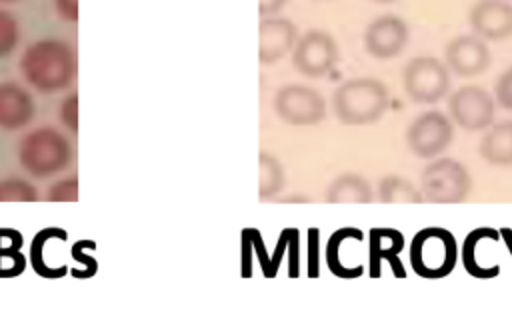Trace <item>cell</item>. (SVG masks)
I'll return each instance as SVG.
<instances>
[{"label": "cell", "mask_w": 512, "mask_h": 322, "mask_svg": "<svg viewBox=\"0 0 512 322\" xmlns=\"http://www.w3.org/2000/svg\"><path fill=\"white\" fill-rule=\"evenodd\" d=\"M20 72L32 88L52 94L72 84L78 74V58L68 42L40 38L22 52Z\"/></svg>", "instance_id": "6da1fadb"}, {"label": "cell", "mask_w": 512, "mask_h": 322, "mask_svg": "<svg viewBox=\"0 0 512 322\" xmlns=\"http://www.w3.org/2000/svg\"><path fill=\"white\" fill-rule=\"evenodd\" d=\"M388 106V88L378 78H350L332 92V110L342 124L376 122Z\"/></svg>", "instance_id": "7a4b0ae2"}, {"label": "cell", "mask_w": 512, "mask_h": 322, "mask_svg": "<svg viewBox=\"0 0 512 322\" xmlns=\"http://www.w3.org/2000/svg\"><path fill=\"white\" fill-rule=\"evenodd\" d=\"M72 160L68 138L52 128H34L18 142V162L34 178H48L62 172Z\"/></svg>", "instance_id": "3957f363"}, {"label": "cell", "mask_w": 512, "mask_h": 322, "mask_svg": "<svg viewBox=\"0 0 512 322\" xmlns=\"http://www.w3.org/2000/svg\"><path fill=\"white\" fill-rule=\"evenodd\" d=\"M458 260V246L452 232L440 226L422 228L410 244L412 270L426 280L448 276Z\"/></svg>", "instance_id": "277c9868"}, {"label": "cell", "mask_w": 512, "mask_h": 322, "mask_svg": "<svg viewBox=\"0 0 512 322\" xmlns=\"http://www.w3.org/2000/svg\"><path fill=\"white\" fill-rule=\"evenodd\" d=\"M470 188V172L454 158H438L420 174V190L426 202L458 204L468 198Z\"/></svg>", "instance_id": "5b68a950"}, {"label": "cell", "mask_w": 512, "mask_h": 322, "mask_svg": "<svg viewBox=\"0 0 512 322\" xmlns=\"http://www.w3.org/2000/svg\"><path fill=\"white\" fill-rule=\"evenodd\" d=\"M404 90L416 104H434L448 94V66L434 56H416L406 62L402 72Z\"/></svg>", "instance_id": "8992f818"}, {"label": "cell", "mask_w": 512, "mask_h": 322, "mask_svg": "<svg viewBox=\"0 0 512 322\" xmlns=\"http://www.w3.org/2000/svg\"><path fill=\"white\" fill-rule=\"evenodd\" d=\"M274 112L292 126H312L324 120L326 100L304 84H286L274 94Z\"/></svg>", "instance_id": "52a82bcc"}, {"label": "cell", "mask_w": 512, "mask_h": 322, "mask_svg": "<svg viewBox=\"0 0 512 322\" xmlns=\"http://www.w3.org/2000/svg\"><path fill=\"white\" fill-rule=\"evenodd\" d=\"M338 62V44L326 30L312 28L304 32L292 48L294 68L308 76L320 78L326 76Z\"/></svg>", "instance_id": "ba28073f"}, {"label": "cell", "mask_w": 512, "mask_h": 322, "mask_svg": "<svg viewBox=\"0 0 512 322\" xmlns=\"http://www.w3.org/2000/svg\"><path fill=\"white\" fill-rule=\"evenodd\" d=\"M450 118L466 132L486 130L494 122L496 100L480 86L468 84L454 90L448 98Z\"/></svg>", "instance_id": "9c48e42d"}, {"label": "cell", "mask_w": 512, "mask_h": 322, "mask_svg": "<svg viewBox=\"0 0 512 322\" xmlns=\"http://www.w3.org/2000/svg\"><path fill=\"white\" fill-rule=\"evenodd\" d=\"M452 136V120L440 110H428L410 122L406 130V144L418 158H434L448 148Z\"/></svg>", "instance_id": "30bf717a"}, {"label": "cell", "mask_w": 512, "mask_h": 322, "mask_svg": "<svg viewBox=\"0 0 512 322\" xmlns=\"http://www.w3.org/2000/svg\"><path fill=\"white\" fill-rule=\"evenodd\" d=\"M444 64L454 74L470 78L490 66V50L484 38L476 34H460L444 46Z\"/></svg>", "instance_id": "8fae6325"}, {"label": "cell", "mask_w": 512, "mask_h": 322, "mask_svg": "<svg viewBox=\"0 0 512 322\" xmlns=\"http://www.w3.org/2000/svg\"><path fill=\"white\" fill-rule=\"evenodd\" d=\"M362 42L370 56L394 58L404 50L408 42V26L394 14L378 16L366 26Z\"/></svg>", "instance_id": "7c38bea8"}, {"label": "cell", "mask_w": 512, "mask_h": 322, "mask_svg": "<svg viewBox=\"0 0 512 322\" xmlns=\"http://www.w3.org/2000/svg\"><path fill=\"white\" fill-rule=\"evenodd\" d=\"M298 40L296 24L290 18L266 16L258 24V60L274 64L292 52Z\"/></svg>", "instance_id": "4fadbf2b"}, {"label": "cell", "mask_w": 512, "mask_h": 322, "mask_svg": "<svg viewBox=\"0 0 512 322\" xmlns=\"http://www.w3.org/2000/svg\"><path fill=\"white\" fill-rule=\"evenodd\" d=\"M468 24L472 34L484 40H504L512 36V4L504 0H478L470 8Z\"/></svg>", "instance_id": "5bb4252c"}, {"label": "cell", "mask_w": 512, "mask_h": 322, "mask_svg": "<svg viewBox=\"0 0 512 322\" xmlns=\"http://www.w3.org/2000/svg\"><path fill=\"white\" fill-rule=\"evenodd\" d=\"M36 104L32 94L18 82H0V130L16 132L32 122Z\"/></svg>", "instance_id": "9a60e30c"}, {"label": "cell", "mask_w": 512, "mask_h": 322, "mask_svg": "<svg viewBox=\"0 0 512 322\" xmlns=\"http://www.w3.org/2000/svg\"><path fill=\"white\" fill-rule=\"evenodd\" d=\"M478 154L490 166H512V120L492 124L480 140Z\"/></svg>", "instance_id": "2e32d148"}, {"label": "cell", "mask_w": 512, "mask_h": 322, "mask_svg": "<svg viewBox=\"0 0 512 322\" xmlns=\"http://www.w3.org/2000/svg\"><path fill=\"white\" fill-rule=\"evenodd\" d=\"M374 200V192L370 182L354 172L340 174L334 178L326 190L328 204H370Z\"/></svg>", "instance_id": "e0dca14e"}, {"label": "cell", "mask_w": 512, "mask_h": 322, "mask_svg": "<svg viewBox=\"0 0 512 322\" xmlns=\"http://www.w3.org/2000/svg\"><path fill=\"white\" fill-rule=\"evenodd\" d=\"M404 248L402 232L394 228H372L368 234V258H370V276H380V264L386 260L398 258Z\"/></svg>", "instance_id": "ac0fdd59"}, {"label": "cell", "mask_w": 512, "mask_h": 322, "mask_svg": "<svg viewBox=\"0 0 512 322\" xmlns=\"http://www.w3.org/2000/svg\"><path fill=\"white\" fill-rule=\"evenodd\" d=\"M24 238L14 228H0V278H14L24 272Z\"/></svg>", "instance_id": "d6986e66"}, {"label": "cell", "mask_w": 512, "mask_h": 322, "mask_svg": "<svg viewBox=\"0 0 512 322\" xmlns=\"http://www.w3.org/2000/svg\"><path fill=\"white\" fill-rule=\"evenodd\" d=\"M64 236L66 230L64 228H58V226H48V228H42L34 238H32V244H30V264L34 268V272L42 278H62L70 272V268L64 264V266H50L44 258V248L48 246V242L56 236Z\"/></svg>", "instance_id": "ffe728a7"}, {"label": "cell", "mask_w": 512, "mask_h": 322, "mask_svg": "<svg viewBox=\"0 0 512 322\" xmlns=\"http://www.w3.org/2000/svg\"><path fill=\"white\" fill-rule=\"evenodd\" d=\"M378 202L382 204H422V190L416 188L410 180L388 174L378 182Z\"/></svg>", "instance_id": "44dd1931"}, {"label": "cell", "mask_w": 512, "mask_h": 322, "mask_svg": "<svg viewBox=\"0 0 512 322\" xmlns=\"http://www.w3.org/2000/svg\"><path fill=\"white\" fill-rule=\"evenodd\" d=\"M360 232L358 228H352V226H346V228H340L336 230L330 238H328V244H326V264L330 268V272L338 278H358L364 274V266H346L340 258V248L344 246V242L352 236Z\"/></svg>", "instance_id": "7402d4cb"}, {"label": "cell", "mask_w": 512, "mask_h": 322, "mask_svg": "<svg viewBox=\"0 0 512 322\" xmlns=\"http://www.w3.org/2000/svg\"><path fill=\"white\" fill-rule=\"evenodd\" d=\"M258 170H260V180H258V198L270 200L284 188V168L268 152L258 154Z\"/></svg>", "instance_id": "603a6c76"}, {"label": "cell", "mask_w": 512, "mask_h": 322, "mask_svg": "<svg viewBox=\"0 0 512 322\" xmlns=\"http://www.w3.org/2000/svg\"><path fill=\"white\" fill-rule=\"evenodd\" d=\"M486 226H480L476 230H472L466 240H464V246H462V262H464V268L470 276L474 278H482V280H488V278H494L500 274V270H488L480 264V258H478V248H480V242H482V236L486 234Z\"/></svg>", "instance_id": "cb8c5ba5"}, {"label": "cell", "mask_w": 512, "mask_h": 322, "mask_svg": "<svg viewBox=\"0 0 512 322\" xmlns=\"http://www.w3.org/2000/svg\"><path fill=\"white\" fill-rule=\"evenodd\" d=\"M38 188L18 176L0 180V202H36Z\"/></svg>", "instance_id": "d4e9b609"}, {"label": "cell", "mask_w": 512, "mask_h": 322, "mask_svg": "<svg viewBox=\"0 0 512 322\" xmlns=\"http://www.w3.org/2000/svg\"><path fill=\"white\" fill-rule=\"evenodd\" d=\"M20 42V24L16 16L0 8V58H6L14 52Z\"/></svg>", "instance_id": "484cf974"}, {"label": "cell", "mask_w": 512, "mask_h": 322, "mask_svg": "<svg viewBox=\"0 0 512 322\" xmlns=\"http://www.w3.org/2000/svg\"><path fill=\"white\" fill-rule=\"evenodd\" d=\"M88 248H96V242L94 240H78L74 246H72V258L82 264V268H72L70 274L78 280H84V278H92L98 270V262L96 258L88 256L86 250Z\"/></svg>", "instance_id": "4316f807"}, {"label": "cell", "mask_w": 512, "mask_h": 322, "mask_svg": "<svg viewBox=\"0 0 512 322\" xmlns=\"http://www.w3.org/2000/svg\"><path fill=\"white\" fill-rule=\"evenodd\" d=\"M48 202H76L78 200V176H66L62 180H56L48 192H46Z\"/></svg>", "instance_id": "83f0119b"}, {"label": "cell", "mask_w": 512, "mask_h": 322, "mask_svg": "<svg viewBox=\"0 0 512 322\" xmlns=\"http://www.w3.org/2000/svg\"><path fill=\"white\" fill-rule=\"evenodd\" d=\"M58 114H60V122L72 134H78V92H72V94L62 98Z\"/></svg>", "instance_id": "f1b7e54d"}, {"label": "cell", "mask_w": 512, "mask_h": 322, "mask_svg": "<svg viewBox=\"0 0 512 322\" xmlns=\"http://www.w3.org/2000/svg\"><path fill=\"white\" fill-rule=\"evenodd\" d=\"M494 94H496V102H498L502 108L512 110V66L506 68V70L498 76Z\"/></svg>", "instance_id": "f546056e"}, {"label": "cell", "mask_w": 512, "mask_h": 322, "mask_svg": "<svg viewBox=\"0 0 512 322\" xmlns=\"http://www.w3.org/2000/svg\"><path fill=\"white\" fill-rule=\"evenodd\" d=\"M286 248L290 250V264H288V276L296 278L298 276V230L286 228Z\"/></svg>", "instance_id": "4dcf8cb0"}, {"label": "cell", "mask_w": 512, "mask_h": 322, "mask_svg": "<svg viewBox=\"0 0 512 322\" xmlns=\"http://www.w3.org/2000/svg\"><path fill=\"white\" fill-rule=\"evenodd\" d=\"M308 276H318V230H308Z\"/></svg>", "instance_id": "1f68e13d"}, {"label": "cell", "mask_w": 512, "mask_h": 322, "mask_svg": "<svg viewBox=\"0 0 512 322\" xmlns=\"http://www.w3.org/2000/svg\"><path fill=\"white\" fill-rule=\"evenodd\" d=\"M54 10L64 22H78V0H54Z\"/></svg>", "instance_id": "d6a6232c"}, {"label": "cell", "mask_w": 512, "mask_h": 322, "mask_svg": "<svg viewBox=\"0 0 512 322\" xmlns=\"http://www.w3.org/2000/svg\"><path fill=\"white\" fill-rule=\"evenodd\" d=\"M252 240L248 234V228L242 230V276L250 278L252 276Z\"/></svg>", "instance_id": "836d02e7"}, {"label": "cell", "mask_w": 512, "mask_h": 322, "mask_svg": "<svg viewBox=\"0 0 512 322\" xmlns=\"http://www.w3.org/2000/svg\"><path fill=\"white\" fill-rule=\"evenodd\" d=\"M288 0H258V14L260 18H266V16H276L284 4Z\"/></svg>", "instance_id": "e575fe53"}, {"label": "cell", "mask_w": 512, "mask_h": 322, "mask_svg": "<svg viewBox=\"0 0 512 322\" xmlns=\"http://www.w3.org/2000/svg\"><path fill=\"white\" fill-rule=\"evenodd\" d=\"M500 236L504 238V242H506V246H508V250H510V254H512V230H510V228H502V230H500Z\"/></svg>", "instance_id": "d590c367"}, {"label": "cell", "mask_w": 512, "mask_h": 322, "mask_svg": "<svg viewBox=\"0 0 512 322\" xmlns=\"http://www.w3.org/2000/svg\"><path fill=\"white\" fill-rule=\"evenodd\" d=\"M374 2H380V4H388V2H394V0H374Z\"/></svg>", "instance_id": "8d00e7d4"}, {"label": "cell", "mask_w": 512, "mask_h": 322, "mask_svg": "<svg viewBox=\"0 0 512 322\" xmlns=\"http://www.w3.org/2000/svg\"><path fill=\"white\" fill-rule=\"evenodd\" d=\"M0 2H16V0H0Z\"/></svg>", "instance_id": "74e56055"}]
</instances>
